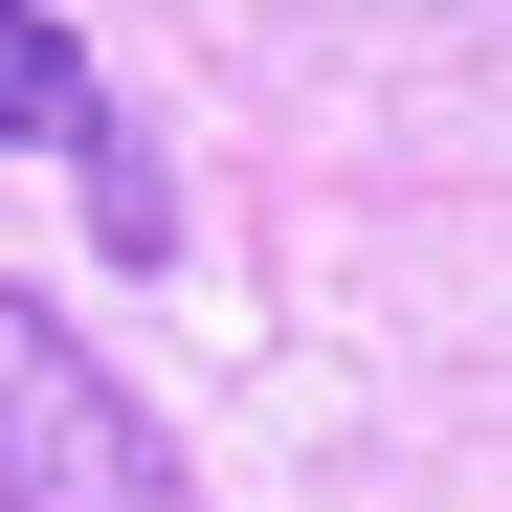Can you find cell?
Instances as JSON below:
<instances>
[{
	"instance_id": "obj_1",
	"label": "cell",
	"mask_w": 512,
	"mask_h": 512,
	"mask_svg": "<svg viewBox=\"0 0 512 512\" xmlns=\"http://www.w3.org/2000/svg\"><path fill=\"white\" fill-rule=\"evenodd\" d=\"M0 512H201V446L23 290H0Z\"/></svg>"
},
{
	"instance_id": "obj_2",
	"label": "cell",
	"mask_w": 512,
	"mask_h": 512,
	"mask_svg": "<svg viewBox=\"0 0 512 512\" xmlns=\"http://www.w3.org/2000/svg\"><path fill=\"white\" fill-rule=\"evenodd\" d=\"M0 134L90 156V245L112 268H179V179H156V134L90 90V45H67V0H0Z\"/></svg>"
}]
</instances>
